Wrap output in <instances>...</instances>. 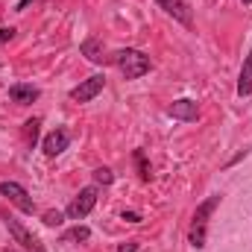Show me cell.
Listing matches in <instances>:
<instances>
[{
    "instance_id": "obj_16",
    "label": "cell",
    "mask_w": 252,
    "mask_h": 252,
    "mask_svg": "<svg viewBox=\"0 0 252 252\" xmlns=\"http://www.w3.org/2000/svg\"><path fill=\"white\" fill-rule=\"evenodd\" d=\"M64 214L62 211H44V226H62Z\"/></svg>"
},
{
    "instance_id": "obj_8",
    "label": "cell",
    "mask_w": 252,
    "mask_h": 252,
    "mask_svg": "<svg viewBox=\"0 0 252 252\" xmlns=\"http://www.w3.org/2000/svg\"><path fill=\"white\" fill-rule=\"evenodd\" d=\"M167 115H170L173 121H185V124H190V121L199 118V106H196L193 100H188V97H182V100H176V103L167 109Z\"/></svg>"
},
{
    "instance_id": "obj_9",
    "label": "cell",
    "mask_w": 252,
    "mask_h": 252,
    "mask_svg": "<svg viewBox=\"0 0 252 252\" xmlns=\"http://www.w3.org/2000/svg\"><path fill=\"white\" fill-rule=\"evenodd\" d=\"M67 144H70V132L67 129H53L47 138H44V156H59L67 150Z\"/></svg>"
},
{
    "instance_id": "obj_18",
    "label": "cell",
    "mask_w": 252,
    "mask_h": 252,
    "mask_svg": "<svg viewBox=\"0 0 252 252\" xmlns=\"http://www.w3.org/2000/svg\"><path fill=\"white\" fill-rule=\"evenodd\" d=\"M121 217H124L126 223H141V214H138V211H124Z\"/></svg>"
},
{
    "instance_id": "obj_7",
    "label": "cell",
    "mask_w": 252,
    "mask_h": 252,
    "mask_svg": "<svg viewBox=\"0 0 252 252\" xmlns=\"http://www.w3.org/2000/svg\"><path fill=\"white\" fill-rule=\"evenodd\" d=\"M173 21H179L182 27H193V15H190L188 0H156Z\"/></svg>"
},
{
    "instance_id": "obj_20",
    "label": "cell",
    "mask_w": 252,
    "mask_h": 252,
    "mask_svg": "<svg viewBox=\"0 0 252 252\" xmlns=\"http://www.w3.org/2000/svg\"><path fill=\"white\" fill-rule=\"evenodd\" d=\"M12 35H15V30H12V27H3V30H0V41H9Z\"/></svg>"
},
{
    "instance_id": "obj_1",
    "label": "cell",
    "mask_w": 252,
    "mask_h": 252,
    "mask_svg": "<svg viewBox=\"0 0 252 252\" xmlns=\"http://www.w3.org/2000/svg\"><path fill=\"white\" fill-rule=\"evenodd\" d=\"M217 205H220V196H208L205 202H199V205H196L193 220H190V229H188L190 247H196V250H202V247H205V238H208V217L214 214V208H217Z\"/></svg>"
},
{
    "instance_id": "obj_19",
    "label": "cell",
    "mask_w": 252,
    "mask_h": 252,
    "mask_svg": "<svg viewBox=\"0 0 252 252\" xmlns=\"http://www.w3.org/2000/svg\"><path fill=\"white\" fill-rule=\"evenodd\" d=\"M135 250H138V244H135V241H126V244L118 247V252H135Z\"/></svg>"
},
{
    "instance_id": "obj_10",
    "label": "cell",
    "mask_w": 252,
    "mask_h": 252,
    "mask_svg": "<svg viewBox=\"0 0 252 252\" xmlns=\"http://www.w3.org/2000/svg\"><path fill=\"white\" fill-rule=\"evenodd\" d=\"M38 88L35 85H24V82H15L12 88H9V97H12V103H18V106H30V103H35L38 100Z\"/></svg>"
},
{
    "instance_id": "obj_5",
    "label": "cell",
    "mask_w": 252,
    "mask_h": 252,
    "mask_svg": "<svg viewBox=\"0 0 252 252\" xmlns=\"http://www.w3.org/2000/svg\"><path fill=\"white\" fill-rule=\"evenodd\" d=\"M0 196H6L12 205H18L24 214H35V202H32V196L24 190V185H18V182H0Z\"/></svg>"
},
{
    "instance_id": "obj_2",
    "label": "cell",
    "mask_w": 252,
    "mask_h": 252,
    "mask_svg": "<svg viewBox=\"0 0 252 252\" xmlns=\"http://www.w3.org/2000/svg\"><path fill=\"white\" fill-rule=\"evenodd\" d=\"M112 62L118 64V70L124 73L126 79H141L144 73H150V70H153V62H150V56H144L141 50H132V47H126V50H118V53L112 56Z\"/></svg>"
},
{
    "instance_id": "obj_11",
    "label": "cell",
    "mask_w": 252,
    "mask_h": 252,
    "mask_svg": "<svg viewBox=\"0 0 252 252\" xmlns=\"http://www.w3.org/2000/svg\"><path fill=\"white\" fill-rule=\"evenodd\" d=\"M238 94H241V97H250V94H252V50H250V56L244 59V67H241Z\"/></svg>"
},
{
    "instance_id": "obj_22",
    "label": "cell",
    "mask_w": 252,
    "mask_h": 252,
    "mask_svg": "<svg viewBox=\"0 0 252 252\" xmlns=\"http://www.w3.org/2000/svg\"><path fill=\"white\" fill-rule=\"evenodd\" d=\"M244 3H247V6H250V3H252V0H244Z\"/></svg>"
},
{
    "instance_id": "obj_17",
    "label": "cell",
    "mask_w": 252,
    "mask_h": 252,
    "mask_svg": "<svg viewBox=\"0 0 252 252\" xmlns=\"http://www.w3.org/2000/svg\"><path fill=\"white\" fill-rule=\"evenodd\" d=\"M135 161H138V170H141V179H150V167H147V158H144V153H141V150L135 153Z\"/></svg>"
},
{
    "instance_id": "obj_23",
    "label": "cell",
    "mask_w": 252,
    "mask_h": 252,
    "mask_svg": "<svg viewBox=\"0 0 252 252\" xmlns=\"http://www.w3.org/2000/svg\"><path fill=\"white\" fill-rule=\"evenodd\" d=\"M6 252H15V250H6Z\"/></svg>"
},
{
    "instance_id": "obj_14",
    "label": "cell",
    "mask_w": 252,
    "mask_h": 252,
    "mask_svg": "<svg viewBox=\"0 0 252 252\" xmlns=\"http://www.w3.org/2000/svg\"><path fill=\"white\" fill-rule=\"evenodd\" d=\"M91 238V229L88 226H73L70 232H64L62 241H88Z\"/></svg>"
},
{
    "instance_id": "obj_6",
    "label": "cell",
    "mask_w": 252,
    "mask_h": 252,
    "mask_svg": "<svg viewBox=\"0 0 252 252\" xmlns=\"http://www.w3.org/2000/svg\"><path fill=\"white\" fill-rule=\"evenodd\" d=\"M103 85H106V76H103V73H94V76H88L85 82H79L76 88H70V100H76V103H91V100L103 91Z\"/></svg>"
},
{
    "instance_id": "obj_12",
    "label": "cell",
    "mask_w": 252,
    "mask_h": 252,
    "mask_svg": "<svg viewBox=\"0 0 252 252\" xmlns=\"http://www.w3.org/2000/svg\"><path fill=\"white\" fill-rule=\"evenodd\" d=\"M82 56L94 64L103 62V59H106V56H103V41H100V38H85V41H82Z\"/></svg>"
},
{
    "instance_id": "obj_3",
    "label": "cell",
    "mask_w": 252,
    "mask_h": 252,
    "mask_svg": "<svg viewBox=\"0 0 252 252\" xmlns=\"http://www.w3.org/2000/svg\"><path fill=\"white\" fill-rule=\"evenodd\" d=\"M3 223H6V229H9V235L15 238V244H21L24 250H30V252H47V247H44V244H41V241H38V238H35V235L24 226V223H21V220H15L12 214H6V217H3Z\"/></svg>"
},
{
    "instance_id": "obj_13",
    "label": "cell",
    "mask_w": 252,
    "mask_h": 252,
    "mask_svg": "<svg viewBox=\"0 0 252 252\" xmlns=\"http://www.w3.org/2000/svg\"><path fill=\"white\" fill-rule=\"evenodd\" d=\"M38 126H41L38 118H32V121L24 124V144H27V147H35V141H38Z\"/></svg>"
},
{
    "instance_id": "obj_15",
    "label": "cell",
    "mask_w": 252,
    "mask_h": 252,
    "mask_svg": "<svg viewBox=\"0 0 252 252\" xmlns=\"http://www.w3.org/2000/svg\"><path fill=\"white\" fill-rule=\"evenodd\" d=\"M94 182H97V185H112V182H115V173H112L109 167H97V170H94Z\"/></svg>"
},
{
    "instance_id": "obj_21",
    "label": "cell",
    "mask_w": 252,
    "mask_h": 252,
    "mask_svg": "<svg viewBox=\"0 0 252 252\" xmlns=\"http://www.w3.org/2000/svg\"><path fill=\"white\" fill-rule=\"evenodd\" d=\"M30 3H32V0H18V12H24V9H27Z\"/></svg>"
},
{
    "instance_id": "obj_4",
    "label": "cell",
    "mask_w": 252,
    "mask_h": 252,
    "mask_svg": "<svg viewBox=\"0 0 252 252\" xmlns=\"http://www.w3.org/2000/svg\"><path fill=\"white\" fill-rule=\"evenodd\" d=\"M94 205H97V188H82L73 199H70V205H67V217L70 220H82V217H88L91 211H94Z\"/></svg>"
}]
</instances>
